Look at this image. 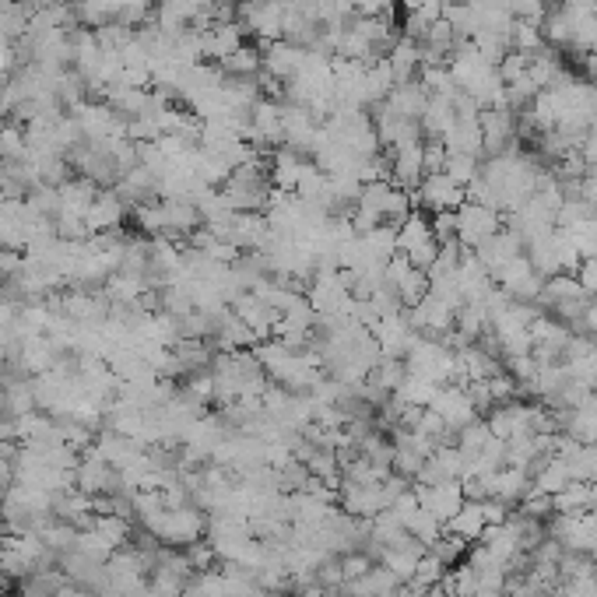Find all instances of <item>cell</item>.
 Returning a JSON list of instances; mask_svg holds the SVG:
<instances>
[{"instance_id":"cell-1","label":"cell","mask_w":597,"mask_h":597,"mask_svg":"<svg viewBox=\"0 0 597 597\" xmlns=\"http://www.w3.org/2000/svg\"><path fill=\"white\" fill-rule=\"evenodd\" d=\"M415 201L422 204L425 211H457L464 201H468V187L454 183L446 173H432L422 180V187L415 190Z\"/></svg>"},{"instance_id":"cell-2","label":"cell","mask_w":597,"mask_h":597,"mask_svg":"<svg viewBox=\"0 0 597 597\" xmlns=\"http://www.w3.org/2000/svg\"><path fill=\"white\" fill-rule=\"evenodd\" d=\"M499 232V211L485 208L478 201H464L457 208V239H464V246H482L489 236Z\"/></svg>"},{"instance_id":"cell-3","label":"cell","mask_w":597,"mask_h":597,"mask_svg":"<svg viewBox=\"0 0 597 597\" xmlns=\"http://www.w3.org/2000/svg\"><path fill=\"white\" fill-rule=\"evenodd\" d=\"M429 99H432V95L425 92V85L415 78V81H401V85L390 88V95L383 99V106H387L390 113L404 116V120H422Z\"/></svg>"},{"instance_id":"cell-4","label":"cell","mask_w":597,"mask_h":597,"mask_svg":"<svg viewBox=\"0 0 597 597\" xmlns=\"http://www.w3.org/2000/svg\"><path fill=\"white\" fill-rule=\"evenodd\" d=\"M443 173L450 176L454 183H461V187H468V183L478 176V159H475V155H454V152H446Z\"/></svg>"},{"instance_id":"cell-5","label":"cell","mask_w":597,"mask_h":597,"mask_svg":"<svg viewBox=\"0 0 597 597\" xmlns=\"http://www.w3.org/2000/svg\"><path fill=\"white\" fill-rule=\"evenodd\" d=\"M454 531L457 534H468V538H471V534H478V531H482V513H478V510L461 513V517L454 520Z\"/></svg>"}]
</instances>
